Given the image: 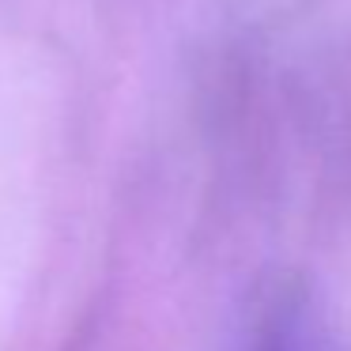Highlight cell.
I'll return each instance as SVG.
<instances>
[{
	"label": "cell",
	"mask_w": 351,
	"mask_h": 351,
	"mask_svg": "<svg viewBox=\"0 0 351 351\" xmlns=\"http://www.w3.org/2000/svg\"><path fill=\"white\" fill-rule=\"evenodd\" d=\"M253 351H343L328 321L302 295H287L261 321Z\"/></svg>",
	"instance_id": "obj_1"
}]
</instances>
